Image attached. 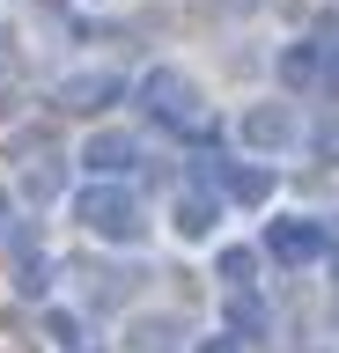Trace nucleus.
<instances>
[{
    "mask_svg": "<svg viewBox=\"0 0 339 353\" xmlns=\"http://www.w3.org/2000/svg\"><path fill=\"white\" fill-rule=\"evenodd\" d=\"M229 192L236 199H266V170H229Z\"/></svg>",
    "mask_w": 339,
    "mask_h": 353,
    "instance_id": "obj_8",
    "label": "nucleus"
},
{
    "mask_svg": "<svg viewBox=\"0 0 339 353\" xmlns=\"http://www.w3.org/2000/svg\"><path fill=\"white\" fill-rule=\"evenodd\" d=\"M126 154H133V140H126V132H89L81 162H89L96 176H118V170H126Z\"/></svg>",
    "mask_w": 339,
    "mask_h": 353,
    "instance_id": "obj_6",
    "label": "nucleus"
},
{
    "mask_svg": "<svg viewBox=\"0 0 339 353\" xmlns=\"http://www.w3.org/2000/svg\"><path fill=\"white\" fill-rule=\"evenodd\" d=\"M325 88H339V44H332V59H325Z\"/></svg>",
    "mask_w": 339,
    "mask_h": 353,
    "instance_id": "obj_10",
    "label": "nucleus"
},
{
    "mask_svg": "<svg viewBox=\"0 0 339 353\" xmlns=\"http://www.w3.org/2000/svg\"><path fill=\"white\" fill-rule=\"evenodd\" d=\"M140 96H148V110H155V118H170V125H184V118L200 110V88L184 81L177 66H155V74H148V88H140Z\"/></svg>",
    "mask_w": 339,
    "mask_h": 353,
    "instance_id": "obj_2",
    "label": "nucleus"
},
{
    "mask_svg": "<svg viewBox=\"0 0 339 353\" xmlns=\"http://www.w3.org/2000/svg\"><path fill=\"white\" fill-rule=\"evenodd\" d=\"M266 250L273 258H288V265H302V258H317V250H325V228H317V221H302V214H280L266 228Z\"/></svg>",
    "mask_w": 339,
    "mask_h": 353,
    "instance_id": "obj_3",
    "label": "nucleus"
},
{
    "mask_svg": "<svg viewBox=\"0 0 339 353\" xmlns=\"http://www.w3.org/2000/svg\"><path fill=\"white\" fill-rule=\"evenodd\" d=\"M59 103L67 110H111L118 103V74H74V81L59 88Z\"/></svg>",
    "mask_w": 339,
    "mask_h": 353,
    "instance_id": "obj_5",
    "label": "nucleus"
},
{
    "mask_svg": "<svg viewBox=\"0 0 339 353\" xmlns=\"http://www.w3.org/2000/svg\"><path fill=\"white\" fill-rule=\"evenodd\" d=\"M280 74H288V81H310V44H295L288 59H280Z\"/></svg>",
    "mask_w": 339,
    "mask_h": 353,
    "instance_id": "obj_9",
    "label": "nucleus"
},
{
    "mask_svg": "<svg viewBox=\"0 0 339 353\" xmlns=\"http://www.w3.org/2000/svg\"><path fill=\"white\" fill-rule=\"evenodd\" d=\"M74 214H81V228H89V236H104V243H133V236H140L133 199L118 192V184H104V192H81V206H74Z\"/></svg>",
    "mask_w": 339,
    "mask_h": 353,
    "instance_id": "obj_1",
    "label": "nucleus"
},
{
    "mask_svg": "<svg viewBox=\"0 0 339 353\" xmlns=\"http://www.w3.org/2000/svg\"><path fill=\"white\" fill-rule=\"evenodd\" d=\"M200 353H229V346H200Z\"/></svg>",
    "mask_w": 339,
    "mask_h": 353,
    "instance_id": "obj_11",
    "label": "nucleus"
},
{
    "mask_svg": "<svg viewBox=\"0 0 339 353\" xmlns=\"http://www.w3.org/2000/svg\"><path fill=\"white\" fill-rule=\"evenodd\" d=\"M244 140H251L258 154H280V148L295 140V110H288V103H258V110L244 118Z\"/></svg>",
    "mask_w": 339,
    "mask_h": 353,
    "instance_id": "obj_4",
    "label": "nucleus"
},
{
    "mask_svg": "<svg viewBox=\"0 0 339 353\" xmlns=\"http://www.w3.org/2000/svg\"><path fill=\"white\" fill-rule=\"evenodd\" d=\"M214 221H222V206H214V199H177V236H192V243H206L214 236Z\"/></svg>",
    "mask_w": 339,
    "mask_h": 353,
    "instance_id": "obj_7",
    "label": "nucleus"
}]
</instances>
